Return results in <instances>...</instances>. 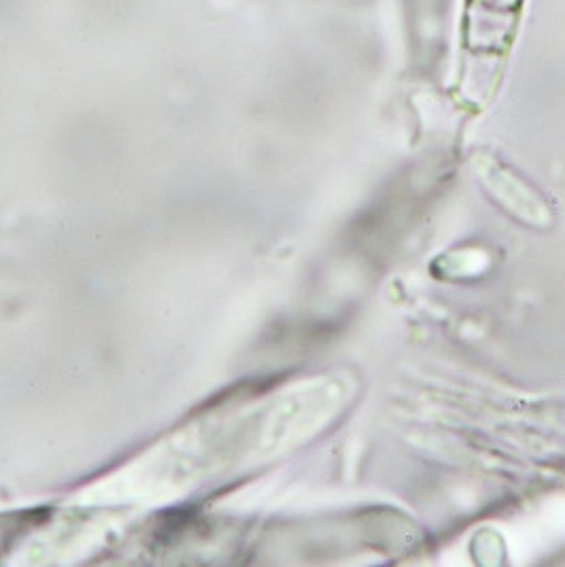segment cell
<instances>
[{
	"mask_svg": "<svg viewBox=\"0 0 565 567\" xmlns=\"http://www.w3.org/2000/svg\"><path fill=\"white\" fill-rule=\"evenodd\" d=\"M45 513H2L0 515V557L27 536L28 532L45 520Z\"/></svg>",
	"mask_w": 565,
	"mask_h": 567,
	"instance_id": "cell-1",
	"label": "cell"
}]
</instances>
